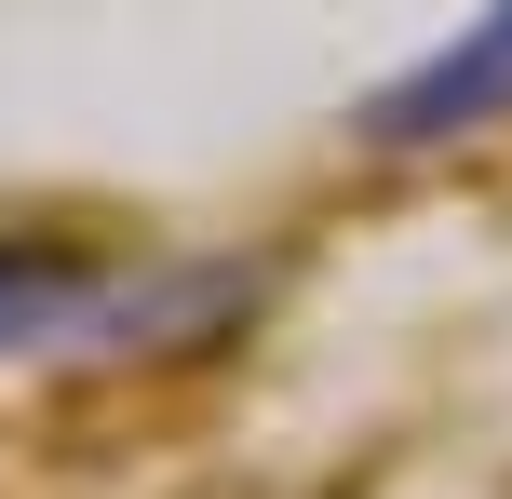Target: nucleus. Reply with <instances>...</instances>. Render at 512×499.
<instances>
[{"mask_svg":"<svg viewBox=\"0 0 512 499\" xmlns=\"http://www.w3.org/2000/svg\"><path fill=\"white\" fill-rule=\"evenodd\" d=\"M512 108V0H486V14H459V41H432L418 68H391L378 95L351 108L378 149H432V135H472Z\"/></svg>","mask_w":512,"mask_h":499,"instance_id":"1","label":"nucleus"},{"mask_svg":"<svg viewBox=\"0 0 512 499\" xmlns=\"http://www.w3.org/2000/svg\"><path fill=\"white\" fill-rule=\"evenodd\" d=\"M95 311H108L95 257H68V243H0V351H27V338H81Z\"/></svg>","mask_w":512,"mask_h":499,"instance_id":"2","label":"nucleus"}]
</instances>
